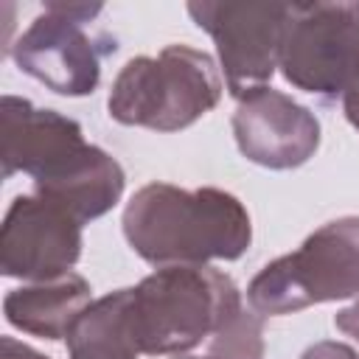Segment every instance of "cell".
I'll use <instances>...</instances> for the list:
<instances>
[{"instance_id": "cell-1", "label": "cell", "mask_w": 359, "mask_h": 359, "mask_svg": "<svg viewBox=\"0 0 359 359\" xmlns=\"http://www.w3.org/2000/svg\"><path fill=\"white\" fill-rule=\"evenodd\" d=\"M0 165L6 180L28 174L39 196L59 202L81 224L109 213L126 188L121 163L87 143L73 118L17 95L0 101Z\"/></svg>"}, {"instance_id": "cell-2", "label": "cell", "mask_w": 359, "mask_h": 359, "mask_svg": "<svg viewBox=\"0 0 359 359\" xmlns=\"http://www.w3.org/2000/svg\"><path fill=\"white\" fill-rule=\"evenodd\" d=\"M121 224L129 247L154 266L236 261L252 241L247 208L222 188L149 182L132 194Z\"/></svg>"}, {"instance_id": "cell-3", "label": "cell", "mask_w": 359, "mask_h": 359, "mask_svg": "<svg viewBox=\"0 0 359 359\" xmlns=\"http://www.w3.org/2000/svg\"><path fill=\"white\" fill-rule=\"evenodd\" d=\"M241 292L213 266H157L129 286V325L137 353L180 356L210 339L233 314Z\"/></svg>"}, {"instance_id": "cell-4", "label": "cell", "mask_w": 359, "mask_h": 359, "mask_svg": "<svg viewBox=\"0 0 359 359\" xmlns=\"http://www.w3.org/2000/svg\"><path fill=\"white\" fill-rule=\"evenodd\" d=\"M224 93L216 62L191 45H165L157 56H132L115 76L107 109L123 126L180 132L208 115Z\"/></svg>"}, {"instance_id": "cell-5", "label": "cell", "mask_w": 359, "mask_h": 359, "mask_svg": "<svg viewBox=\"0 0 359 359\" xmlns=\"http://www.w3.org/2000/svg\"><path fill=\"white\" fill-rule=\"evenodd\" d=\"M359 294V216H339L317 227L294 252L269 261L247 286L261 317L294 314L317 303Z\"/></svg>"}, {"instance_id": "cell-6", "label": "cell", "mask_w": 359, "mask_h": 359, "mask_svg": "<svg viewBox=\"0 0 359 359\" xmlns=\"http://www.w3.org/2000/svg\"><path fill=\"white\" fill-rule=\"evenodd\" d=\"M278 67L309 95H345L359 81V3H289Z\"/></svg>"}, {"instance_id": "cell-7", "label": "cell", "mask_w": 359, "mask_h": 359, "mask_svg": "<svg viewBox=\"0 0 359 359\" xmlns=\"http://www.w3.org/2000/svg\"><path fill=\"white\" fill-rule=\"evenodd\" d=\"M101 8V3H45L11 45L14 65L56 95H90L101 81V59L115 50V39L87 31Z\"/></svg>"}, {"instance_id": "cell-8", "label": "cell", "mask_w": 359, "mask_h": 359, "mask_svg": "<svg viewBox=\"0 0 359 359\" xmlns=\"http://www.w3.org/2000/svg\"><path fill=\"white\" fill-rule=\"evenodd\" d=\"M188 14L213 36L227 93L236 101L269 84L280 62L289 3H188Z\"/></svg>"}, {"instance_id": "cell-9", "label": "cell", "mask_w": 359, "mask_h": 359, "mask_svg": "<svg viewBox=\"0 0 359 359\" xmlns=\"http://www.w3.org/2000/svg\"><path fill=\"white\" fill-rule=\"evenodd\" d=\"M81 227L59 202L39 194H20L0 227V272L28 283L73 272L84 247Z\"/></svg>"}, {"instance_id": "cell-10", "label": "cell", "mask_w": 359, "mask_h": 359, "mask_svg": "<svg viewBox=\"0 0 359 359\" xmlns=\"http://www.w3.org/2000/svg\"><path fill=\"white\" fill-rule=\"evenodd\" d=\"M230 123L238 151L261 168H297L320 146V121L314 112L269 84L241 95Z\"/></svg>"}, {"instance_id": "cell-11", "label": "cell", "mask_w": 359, "mask_h": 359, "mask_svg": "<svg viewBox=\"0 0 359 359\" xmlns=\"http://www.w3.org/2000/svg\"><path fill=\"white\" fill-rule=\"evenodd\" d=\"M90 283L79 272L11 289L3 300L6 320L39 339H65L79 314L93 303Z\"/></svg>"}, {"instance_id": "cell-12", "label": "cell", "mask_w": 359, "mask_h": 359, "mask_svg": "<svg viewBox=\"0 0 359 359\" xmlns=\"http://www.w3.org/2000/svg\"><path fill=\"white\" fill-rule=\"evenodd\" d=\"M70 359H137L129 325V286L93 300L65 337Z\"/></svg>"}, {"instance_id": "cell-13", "label": "cell", "mask_w": 359, "mask_h": 359, "mask_svg": "<svg viewBox=\"0 0 359 359\" xmlns=\"http://www.w3.org/2000/svg\"><path fill=\"white\" fill-rule=\"evenodd\" d=\"M208 359H264V317L241 309L208 342Z\"/></svg>"}, {"instance_id": "cell-14", "label": "cell", "mask_w": 359, "mask_h": 359, "mask_svg": "<svg viewBox=\"0 0 359 359\" xmlns=\"http://www.w3.org/2000/svg\"><path fill=\"white\" fill-rule=\"evenodd\" d=\"M300 359H359V353L345 345V342H337V339H323V342H314L309 345Z\"/></svg>"}, {"instance_id": "cell-15", "label": "cell", "mask_w": 359, "mask_h": 359, "mask_svg": "<svg viewBox=\"0 0 359 359\" xmlns=\"http://www.w3.org/2000/svg\"><path fill=\"white\" fill-rule=\"evenodd\" d=\"M334 325H337L345 337H351V339L359 342V294H356V300H353L351 306H345L342 311H337Z\"/></svg>"}, {"instance_id": "cell-16", "label": "cell", "mask_w": 359, "mask_h": 359, "mask_svg": "<svg viewBox=\"0 0 359 359\" xmlns=\"http://www.w3.org/2000/svg\"><path fill=\"white\" fill-rule=\"evenodd\" d=\"M0 359H50V356L34 351L31 345H25L14 337H3L0 339Z\"/></svg>"}, {"instance_id": "cell-17", "label": "cell", "mask_w": 359, "mask_h": 359, "mask_svg": "<svg viewBox=\"0 0 359 359\" xmlns=\"http://www.w3.org/2000/svg\"><path fill=\"white\" fill-rule=\"evenodd\" d=\"M342 109H345V118H348V123L359 132V81L342 95Z\"/></svg>"}, {"instance_id": "cell-18", "label": "cell", "mask_w": 359, "mask_h": 359, "mask_svg": "<svg viewBox=\"0 0 359 359\" xmlns=\"http://www.w3.org/2000/svg\"><path fill=\"white\" fill-rule=\"evenodd\" d=\"M174 359H208V356H194V353H180V356H174Z\"/></svg>"}]
</instances>
